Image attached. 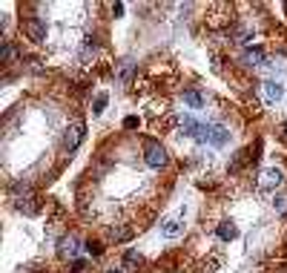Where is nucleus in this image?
Segmentation results:
<instances>
[{
    "instance_id": "obj_2",
    "label": "nucleus",
    "mask_w": 287,
    "mask_h": 273,
    "mask_svg": "<svg viewBox=\"0 0 287 273\" xmlns=\"http://www.w3.org/2000/svg\"><path fill=\"white\" fill-rule=\"evenodd\" d=\"M144 161L152 167V170H164L167 164H170V152L161 147L158 141H144Z\"/></svg>"
},
{
    "instance_id": "obj_8",
    "label": "nucleus",
    "mask_w": 287,
    "mask_h": 273,
    "mask_svg": "<svg viewBox=\"0 0 287 273\" xmlns=\"http://www.w3.org/2000/svg\"><path fill=\"white\" fill-rule=\"evenodd\" d=\"M9 193H12L14 204L20 207V204H26V201H32V184H29V181H14Z\"/></svg>"
},
{
    "instance_id": "obj_22",
    "label": "nucleus",
    "mask_w": 287,
    "mask_h": 273,
    "mask_svg": "<svg viewBox=\"0 0 287 273\" xmlns=\"http://www.w3.org/2000/svg\"><path fill=\"white\" fill-rule=\"evenodd\" d=\"M138 127V118L135 115H127V118H124V129H135Z\"/></svg>"
},
{
    "instance_id": "obj_16",
    "label": "nucleus",
    "mask_w": 287,
    "mask_h": 273,
    "mask_svg": "<svg viewBox=\"0 0 287 273\" xmlns=\"http://www.w3.org/2000/svg\"><path fill=\"white\" fill-rule=\"evenodd\" d=\"M107 104H109V95L98 92V95H95V101H92V115H100L104 109H107Z\"/></svg>"
},
{
    "instance_id": "obj_14",
    "label": "nucleus",
    "mask_w": 287,
    "mask_h": 273,
    "mask_svg": "<svg viewBox=\"0 0 287 273\" xmlns=\"http://www.w3.org/2000/svg\"><path fill=\"white\" fill-rule=\"evenodd\" d=\"M181 98H184L187 107H193V109H201V107H204V95H201L198 89H184V92H181Z\"/></svg>"
},
{
    "instance_id": "obj_24",
    "label": "nucleus",
    "mask_w": 287,
    "mask_h": 273,
    "mask_svg": "<svg viewBox=\"0 0 287 273\" xmlns=\"http://www.w3.org/2000/svg\"><path fill=\"white\" fill-rule=\"evenodd\" d=\"M112 12H115V17H121V14H124V3H115Z\"/></svg>"
},
{
    "instance_id": "obj_5",
    "label": "nucleus",
    "mask_w": 287,
    "mask_h": 273,
    "mask_svg": "<svg viewBox=\"0 0 287 273\" xmlns=\"http://www.w3.org/2000/svg\"><path fill=\"white\" fill-rule=\"evenodd\" d=\"M26 35H29V41L32 43H43L46 41V35H49V26H46V21L43 17H29L26 21Z\"/></svg>"
},
{
    "instance_id": "obj_23",
    "label": "nucleus",
    "mask_w": 287,
    "mask_h": 273,
    "mask_svg": "<svg viewBox=\"0 0 287 273\" xmlns=\"http://www.w3.org/2000/svg\"><path fill=\"white\" fill-rule=\"evenodd\" d=\"M84 267H86V259H75V262H72V270L75 273H80Z\"/></svg>"
},
{
    "instance_id": "obj_15",
    "label": "nucleus",
    "mask_w": 287,
    "mask_h": 273,
    "mask_svg": "<svg viewBox=\"0 0 287 273\" xmlns=\"http://www.w3.org/2000/svg\"><path fill=\"white\" fill-rule=\"evenodd\" d=\"M244 164H247V150H238L236 155H233V161L227 164V170H230V172H238Z\"/></svg>"
},
{
    "instance_id": "obj_11",
    "label": "nucleus",
    "mask_w": 287,
    "mask_h": 273,
    "mask_svg": "<svg viewBox=\"0 0 287 273\" xmlns=\"http://www.w3.org/2000/svg\"><path fill=\"white\" fill-rule=\"evenodd\" d=\"M204 132H207V127H204L201 121H195V118H190V115H187V118H184V135L204 141Z\"/></svg>"
},
{
    "instance_id": "obj_20",
    "label": "nucleus",
    "mask_w": 287,
    "mask_h": 273,
    "mask_svg": "<svg viewBox=\"0 0 287 273\" xmlns=\"http://www.w3.org/2000/svg\"><path fill=\"white\" fill-rule=\"evenodd\" d=\"M273 207H276L279 216H287V196H276V199H273Z\"/></svg>"
},
{
    "instance_id": "obj_3",
    "label": "nucleus",
    "mask_w": 287,
    "mask_h": 273,
    "mask_svg": "<svg viewBox=\"0 0 287 273\" xmlns=\"http://www.w3.org/2000/svg\"><path fill=\"white\" fill-rule=\"evenodd\" d=\"M84 135H86V124L84 121H75L72 127H66L64 129V138H60V144H64V150H78L80 147V141H84Z\"/></svg>"
},
{
    "instance_id": "obj_19",
    "label": "nucleus",
    "mask_w": 287,
    "mask_h": 273,
    "mask_svg": "<svg viewBox=\"0 0 287 273\" xmlns=\"http://www.w3.org/2000/svg\"><path fill=\"white\" fill-rule=\"evenodd\" d=\"M132 72H135V66L129 64V61H124L121 69H118V78H121V81H129V78H132Z\"/></svg>"
},
{
    "instance_id": "obj_21",
    "label": "nucleus",
    "mask_w": 287,
    "mask_h": 273,
    "mask_svg": "<svg viewBox=\"0 0 287 273\" xmlns=\"http://www.w3.org/2000/svg\"><path fill=\"white\" fill-rule=\"evenodd\" d=\"M86 253H89V256H100V242H86Z\"/></svg>"
},
{
    "instance_id": "obj_27",
    "label": "nucleus",
    "mask_w": 287,
    "mask_h": 273,
    "mask_svg": "<svg viewBox=\"0 0 287 273\" xmlns=\"http://www.w3.org/2000/svg\"><path fill=\"white\" fill-rule=\"evenodd\" d=\"M284 12H287V3H284Z\"/></svg>"
},
{
    "instance_id": "obj_12",
    "label": "nucleus",
    "mask_w": 287,
    "mask_h": 273,
    "mask_svg": "<svg viewBox=\"0 0 287 273\" xmlns=\"http://www.w3.org/2000/svg\"><path fill=\"white\" fill-rule=\"evenodd\" d=\"M181 233H184V222H178V219H167L161 224V236L164 239H178Z\"/></svg>"
},
{
    "instance_id": "obj_26",
    "label": "nucleus",
    "mask_w": 287,
    "mask_h": 273,
    "mask_svg": "<svg viewBox=\"0 0 287 273\" xmlns=\"http://www.w3.org/2000/svg\"><path fill=\"white\" fill-rule=\"evenodd\" d=\"M284 135H287V124H284Z\"/></svg>"
},
{
    "instance_id": "obj_18",
    "label": "nucleus",
    "mask_w": 287,
    "mask_h": 273,
    "mask_svg": "<svg viewBox=\"0 0 287 273\" xmlns=\"http://www.w3.org/2000/svg\"><path fill=\"white\" fill-rule=\"evenodd\" d=\"M124 265H127V267L141 265V253H138V250H127V253H124Z\"/></svg>"
},
{
    "instance_id": "obj_25",
    "label": "nucleus",
    "mask_w": 287,
    "mask_h": 273,
    "mask_svg": "<svg viewBox=\"0 0 287 273\" xmlns=\"http://www.w3.org/2000/svg\"><path fill=\"white\" fill-rule=\"evenodd\" d=\"M29 273H40V270H29Z\"/></svg>"
},
{
    "instance_id": "obj_13",
    "label": "nucleus",
    "mask_w": 287,
    "mask_h": 273,
    "mask_svg": "<svg viewBox=\"0 0 287 273\" xmlns=\"http://www.w3.org/2000/svg\"><path fill=\"white\" fill-rule=\"evenodd\" d=\"M98 41H95V37H86L84 43H80V61H84V64H89V61H95V57H98Z\"/></svg>"
},
{
    "instance_id": "obj_1",
    "label": "nucleus",
    "mask_w": 287,
    "mask_h": 273,
    "mask_svg": "<svg viewBox=\"0 0 287 273\" xmlns=\"http://www.w3.org/2000/svg\"><path fill=\"white\" fill-rule=\"evenodd\" d=\"M256 184L261 193H276V190L284 184V170H281V167H264V170L258 172Z\"/></svg>"
},
{
    "instance_id": "obj_17",
    "label": "nucleus",
    "mask_w": 287,
    "mask_h": 273,
    "mask_svg": "<svg viewBox=\"0 0 287 273\" xmlns=\"http://www.w3.org/2000/svg\"><path fill=\"white\" fill-rule=\"evenodd\" d=\"M132 236V227H118V230H109V239H112V242H127V239Z\"/></svg>"
},
{
    "instance_id": "obj_4",
    "label": "nucleus",
    "mask_w": 287,
    "mask_h": 273,
    "mask_svg": "<svg viewBox=\"0 0 287 273\" xmlns=\"http://www.w3.org/2000/svg\"><path fill=\"white\" fill-rule=\"evenodd\" d=\"M258 98L273 107V104H279V101L284 98V86H281L279 81H261V86H258Z\"/></svg>"
},
{
    "instance_id": "obj_7",
    "label": "nucleus",
    "mask_w": 287,
    "mask_h": 273,
    "mask_svg": "<svg viewBox=\"0 0 287 273\" xmlns=\"http://www.w3.org/2000/svg\"><path fill=\"white\" fill-rule=\"evenodd\" d=\"M78 247H80V242H78V236H64L60 242H57V256L60 259H75L78 256Z\"/></svg>"
},
{
    "instance_id": "obj_10",
    "label": "nucleus",
    "mask_w": 287,
    "mask_h": 273,
    "mask_svg": "<svg viewBox=\"0 0 287 273\" xmlns=\"http://www.w3.org/2000/svg\"><path fill=\"white\" fill-rule=\"evenodd\" d=\"M215 236L221 239V242H236V239H238V227H236V222H230V219L218 222V227H215Z\"/></svg>"
},
{
    "instance_id": "obj_9",
    "label": "nucleus",
    "mask_w": 287,
    "mask_h": 273,
    "mask_svg": "<svg viewBox=\"0 0 287 273\" xmlns=\"http://www.w3.org/2000/svg\"><path fill=\"white\" fill-rule=\"evenodd\" d=\"M244 64L253 66V69H264L267 66V55L258 46H247V52H244Z\"/></svg>"
},
{
    "instance_id": "obj_6",
    "label": "nucleus",
    "mask_w": 287,
    "mask_h": 273,
    "mask_svg": "<svg viewBox=\"0 0 287 273\" xmlns=\"http://www.w3.org/2000/svg\"><path fill=\"white\" fill-rule=\"evenodd\" d=\"M204 141L210 147H224L230 141V129L221 127V124H207V132H204Z\"/></svg>"
}]
</instances>
